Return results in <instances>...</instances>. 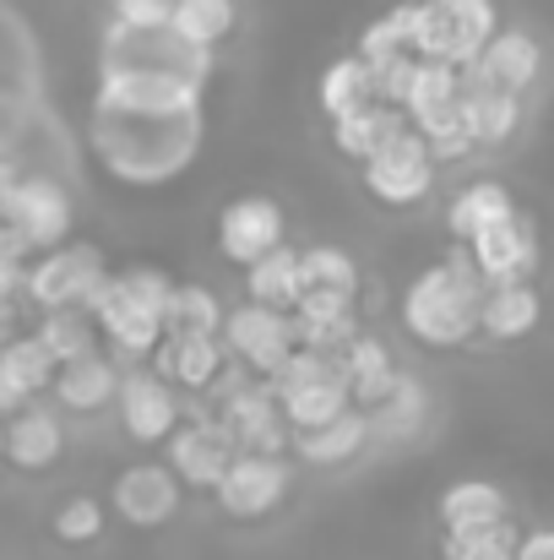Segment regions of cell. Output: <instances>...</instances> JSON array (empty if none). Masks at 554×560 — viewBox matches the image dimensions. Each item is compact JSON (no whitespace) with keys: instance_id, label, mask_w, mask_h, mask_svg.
<instances>
[{"instance_id":"1","label":"cell","mask_w":554,"mask_h":560,"mask_svg":"<svg viewBox=\"0 0 554 560\" xmlns=\"http://www.w3.org/2000/svg\"><path fill=\"white\" fill-rule=\"evenodd\" d=\"M207 137L201 109H98L93 104V153L126 186H169L196 164Z\"/></svg>"},{"instance_id":"2","label":"cell","mask_w":554,"mask_h":560,"mask_svg":"<svg viewBox=\"0 0 554 560\" xmlns=\"http://www.w3.org/2000/svg\"><path fill=\"white\" fill-rule=\"evenodd\" d=\"M490 294V278L479 272L473 250L457 245L440 267L419 272L402 294V327L424 349H457L479 332V305Z\"/></svg>"},{"instance_id":"3","label":"cell","mask_w":554,"mask_h":560,"mask_svg":"<svg viewBox=\"0 0 554 560\" xmlns=\"http://www.w3.org/2000/svg\"><path fill=\"white\" fill-rule=\"evenodd\" d=\"M413 5V55L473 66L479 49L500 33L495 0H408Z\"/></svg>"},{"instance_id":"4","label":"cell","mask_w":554,"mask_h":560,"mask_svg":"<svg viewBox=\"0 0 554 560\" xmlns=\"http://www.w3.org/2000/svg\"><path fill=\"white\" fill-rule=\"evenodd\" d=\"M98 60H104V71H164V77H185V82H201V88L212 77V49L185 44L175 27H126V22H109Z\"/></svg>"},{"instance_id":"5","label":"cell","mask_w":554,"mask_h":560,"mask_svg":"<svg viewBox=\"0 0 554 560\" xmlns=\"http://www.w3.org/2000/svg\"><path fill=\"white\" fill-rule=\"evenodd\" d=\"M429 186H435V153L413 131V120L380 153L365 159V190L375 201H386V207H413V201L429 196Z\"/></svg>"},{"instance_id":"6","label":"cell","mask_w":554,"mask_h":560,"mask_svg":"<svg viewBox=\"0 0 554 560\" xmlns=\"http://www.w3.org/2000/svg\"><path fill=\"white\" fill-rule=\"evenodd\" d=\"M104 278H109V267H104V250L98 245H55L38 261H27L22 294L38 311H60V305H82Z\"/></svg>"},{"instance_id":"7","label":"cell","mask_w":554,"mask_h":560,"mask_svg":"<svg viewBox=\"0 0 554 560\" xmlns=\"http://www.w3.org/2000/svg\"><path fill=\"white\" fill-rule=\"evenodd\" d=\"M223 349H228V360H245L250 371L272 375L294 349H299L294 311H272V305L245 300L239 311L223 316Z\"/></svg>"},{"instance_id":"8","label":"cell","mask_w":554,"mask_h":560,"mask_svg":"<svg viewBox=\"0 0 554 560\" xmlns=\"http://www.w3.org/2000/svg\"><path fill=\"white\" fill-rule=\"evenodd\" d=\"M288 485H294V468L283 452H234V463L223 468L212 495L228 517L250 523V517H267L288 495Z\"/></svg>"},{"instance_id":"9","label":"cell","mask_w":554,"mask_h":560,"mask_svg":"<svg viewBox=\"0 0 554 560\" xmlns=\"http://www.w3.org/2000/svg\"><path fill=\"white\" fill-rule=\"evenodd\" d=\"M288 240V218L272 196H234L223 212H217V250L234 261V267H250L261 256H272L278 245Z\"/></svg>"},{"instance_id":"10","label":"cell","mask_w":554,"mask_h":560,"mask_svg":"<svg viewBox=\"0 0 554 560\" xmlns=\"http://www.w3.org/2000/svg\"><path fill=\"white\" fill-rule=\"evenodd\" d=\"M234 452H239V441H234V430L223 424V413H217V419L180 424V430L164 441V463L175 468V479H180L185 490H217V479H223V468L234 463Z\"/></svg>"},{"instance_id":"11","label":"cell","mask_w":554,"mask_h":560,"mask_svg":"<svg viewBox=\"0 0 554 560\" xmlns=\"http://www.w3.org/2000/svg\"><path fill=\"white\" fill-rule=\"evenodd\" d=\"M0 223L22 229L33 240V250H55L71 234V196L49 175H27L0 196Z\"/></svg>"},{"instance_id":"12","label":"cell","mask_w":554,"mask_h":560,"mask_svg":"<svg viewBox=\"0 0 554 560\" xmlns=\"http://www.w3.org/2000/svg\"><path fill=\"white\" fill-rule=\"evenodd\" d=\"M201 82L164 77V71H104L98 77V109H153V115H175V109H201Z\"/></svg>"},{"instance_id":"13","label":"cell","mask_w":554,"mask_h":560,"mask_svg":"<svg viewBox=\"0 0 554 560\" xmlns=\"http://www.w3.org/2000/svg\"><path fill=\"white\" fill-rule=\"evenodd\" d=\"M223 424L234 430L239 452H288L294 446V424L283 419V402L267 381H245L239 392L223 397Z\"/></svg>"},{"instance_id":"14","label":"cell","mask_w":554,"mask_h":560,"mask_svg":"<svg viewBox=\"0 0 554 560\" xmlns=\"http://www.w3.org/2000/svg\"><path fill=\"white\" fill-rule=\"evenodd\" d=\"M120 419L131 441L158 446L180 430V397L158 371H131L120 375Z\"/></svg>"},{"instance_id":"15","label":"cell","mask_w":554,"mask_h":560,"mask_svg":"<svg viewBox=\"0 0 554 560\" xmlns=\"http://www.w3.org/2000/svg\"><path fill=\"white\" fill-rule=\"evenodd\" d=\"M180 479H175V468L169 463H137V468H126L120 479H115V490H109V501H115V512L131 523V528H164L175 512H180Z\"/></svg>"},{"instance_id":"16","label":"cell","mask_w":554,"mask_h":560,"mask_svg":"<svg viewBox=\"0 0 554 560\" xmlns=\"http://www.w3.org/2000/svg\"><path fill=\"white\" fill-rule=\"evenodd\" d=\"M468 250H473V261H479V272L490 283H528L533 267H539V234H533V223L522 212L490 223L484 234H473Z\"/></svg>"},{"instance_id":"17","label":"cell","mask_w":554,"mask_h":560,"mask_svg":"<svg viewBox=\"0 0 554 560\" xmlns=\"http://www.w3.org/2000/svg\"><path fill=\"white\" fill-rule=\"evenodd\" d=\"M223 338L217 332H164V343L153 349V371L164 381H180L185 392H207L223 375Z\"/></svg>"},{"instance_id":"18","label":"cell","mask_w":554,"mask_h":560,"mask_svg":"<svg viewBox=\"0 0 554 560\" xmlns=\"http://www.w3.org/2000/svg\"><path fill=\"white\" fill-rule=\"evenodd\" d=\"M462 98H468V137L473 148H500L522 126V93L490 88L473 66H462Z\"/></svg>"},{"instance_id":"19","label":"cell","mask_w":554,"mask_h":560,"mask_svg":"<svg viewBox=\"0 0 554 560\" xmlns=\"http://www.w3.org/2000/svg\"><path fill=\"white\" fill-rule=\"evenodd\" d=\"M473 71H479L490 88L528 93V88L539 82V71H544V49H539V38H533V33H522V27H506V33H495V38L479 49Z\"/></svg>"},{"instance_id":"20","label":"cell","mask_w":554,"mask_h":560,"mask_svg":"<svg viewBox=\"0 0 554 560\" xmlns=\"http://www.w3.org/2000/svg\"><path fill=\"white\" fill-rule=\"evenodd\" d=\"M539 322H544V300H539L533 283H490V294L479 305V332L484 338L511 343V338H528Z\"/></svg>"},{"instance_id":"21","label":"cell","mask_w":554,"mask_h":560,"mask_svg":"<svg viewBox=\"0 0 554 560\" xmlns=\"http://www.w3.org/2000/svg\"><path fill=\"white\" fill-rule=\"evenodd\" d=\"M365 446H369V413L359 402H354L349 413H338L332 424L294 435V457H299V463H316V468H343V463H354Z\"/></svg>"},{"instance_id":"22","label":"cell","mask_w":554,"mask_h":560,"mask_svg":"<svg viewBox=\"0 0 554 560\" xmlns=\"http://www.w3.org/2000/svg\"><path fill=\"white\" fill-rule=\"evenodd\" d=\"M66 452V430H60V419L49 413V408H16L11 413V424H5V457L16 463V468H27V474H38V468H49L55 457Z\"/></svg>"},{"instance_id":"23","label":"cell","mask_w":554,"mask_h":560,"mask_svg":"<svg viewBox=\"0 0 554 560\" xmlns=\"http://www.w3.org/2000/svg\"><path fill=\"white\" fill-rule=\"evenodd\" d=\"M402 126H408V109H397L386 98H369V104H359V109H349V115L332 120V142H338V153H349V159L365 164L369 153H380Z\"/></svg>"},{"instance_id":"24","label":"cell","mask_w":554,"mask_h":560,"mask_svg":"<svg viewBox=\"0 0 554 560\" xmlns=\"http://www.w3.org/2000/svg\"><path fill=\"white\" fill-rule=\"evenodd\" d=\"M55 397L71 408V413H93L104 402L120 397V365L104 360V354H82V360H66L55 371Z\"/></svg>"},{"instance_id":"25","label":"cell","mask_w":554,"mask_h":560,"mask_svg":"<svg viewBox=\"0 0 554 560\" xmlns=\"http://www.w3.org/2000/svg\"><path fill=\"white\" fill-rule=\"evenodd\" d=\"M511 212H517V201H511V190L500 186V180H473V186H462L451 196L446 229H451L457 245H468L473 234H484L490 223H500V218H511Z\"/></svg>"},{"instance_id":"26","label":"cell","mask_w":554,"mask_h":560,"mask_svg":"<svg viewBox=\"0 0 554 560\" xmlns=\"http://www.w3.org/2000/svg\"><path fill=\"white\" fill-rule=\"evenodd\" d=\"M245 289L256 305H272V311H294L299 294H305V267H299V250L278 245L272 256L250 261L245 267Z\"/></svg>"},{"instance_id":"27","label":"cell","mask_w":554,"mask_h":560,"mask_svg":"<svg viewBox=\"0 0 554 560\" xmlns=\"http://www.w3.org/2000/svg\"><path fill=\"white\" fill-rule=\"evenodd\" d=\"M278 402H283V419L299 435V430H321L338 413H349L354 408V386H349V371H343V375H327V381H310V386H299V392H288Z\"/></svg>"},{"instance_id":"28","label":"cell","mask_w":554,"mask_h":560,"mask_svg":"<svg viewBox=\"0 0 554 560\" xmlns=\"http://www.w3.org/2000/svg\"><path fill=\"white\" fill-rule=\"evenodd\" d=\"M343 371H349L354 402H359L365 413H369V408H380V402L391 397V386L402 381V375H397V365H391V354H386V343H380V338H365V332L349 343Z\"/></svg>"},{"instance_id":"29","label":"cell","mask_w":554,"mask_h":560,"mask_svg":"<svg viewBox=\"0 0 554 560\" xmlns=\"http://www.w3.org/2000/svg\"><path fill=\"white\" fill-rule=\"evenodd\" d=\"M506 517V490L490 485V479H457L446 495H440V523L446 534L457 528H484V523H500Z\"/></svg>"},{"instance_id":"30","label":"cell","mask_w":554,"mask_h":560,"mask_svg":"<svg viewBox=\"0 0 554 560\" xmlns=\"http://www.w3.org/2000/svg\"><path fill=\"white\" fill-rule=\"evenodd\" d=\"M38 343L66 365V360H82V354H98V316L82 311V305H60V311H44L38 322Z\"/></svg>"},{"instance_id":"31","label":"cell","mask_w":554,"mask_h":560,"mask_svg":"<svg viewBox=\"0 0 554 560\" xmlns=\"http://www.w3.org/2000/svg\"><path fill=\"white\" fill-rule=\"evenodd\" d=\"M369 98H375V66H369L365 55L332 60V66L321 71V109H327V120L359 109V104H369Z\"/></svg>"},{"instance_id":"32","label":"cell","mask_w":554,"mask_h":560,"mask_svg":"<svg viewBox=\"0 0 554 560\" xmlns=\"http://www.w3.org/2000/svg\"><path fill=\"white\" fill-rule=\"evenodd\" d=\"M234 0H175V16H169V27L180 33L185 44H196V49H212V44H223L228 33H234Z\"/></svg>"},{"instance_id":"33","label":"cell","mask_w":554,"mask_h":560,"mask_svg":"<svg viewBox=\"0 0 554 560\" xmlns=\"http://www.w3.org/2000/svg\"><path fill=\"white\" fill-rule=\"evenodd\" d=\"M419 424H424V392H419V381L402 375L391 386V397L380 408H369V441H408V435H419Z\"/></svg>"},{"instance_id":"34","label":"cell","mask_w":554,"mask_h":560,"mask_svg":"<svg viewBox=\"0 0 554 560\" xmlns=\"http://www.w3.org/2000/svg\"><path fill=\"white\" fill-rule=\"evenodd\" d=\"M457 98H462V66H446V60H424V55H419L413 88H408V98H402L408 120H419V115H429V109H446V104H457Z\"/></svg>"},{"instance_id":"35","label":"cell","mask_w":554,"mask_h":560,"mask_svg":"<svg viewBox=\"0 0 554 560\" xmlns=\"http://www.w3.org/2000/svg\"><path fill=\"white\" fill-rule=\"evenodd\" d=\"M517 528L511 517L500 523H484V528H457L446 534V560H517Z\"/></svg>"},{"instance_id":"36","label":"cell","mask_w":554,"mask_h":560,"mask_svg":"<svg viewBox=\"0 0 554 560\" xmlns=\"http://www.w3.org/2000/svg\"><path fill=\"white\" fill-rule=\"evenodd\" d=\"M0 360H5L11 381H16L27 397H38L44 386H55V371H60V360L38 343V332H33V338H11V343H0Z\"/></svg>"},{"instance_id":"37","label":"cell","mask_w":554,"mask_h":560,"mask_svg":"<svg viewBox=\"0 0 554 560\" xmlns=\"http://www.w3.org/2000/svg\"><path fill=\"white\" fill-rule=\"evenodd\" d=\"M299 267H305V289H354L359 294V261L343 250V245H310L299 250Z\"/></svg>"},{"instance_id":"38","label":"cell","mask_w":554,"mask_h":560,"mask_svg":"<svg viewBox=\"0 0 554 560\" xmlns=\"http://www.w3.org/2000/svg\"><path fill=\"white\" fill-rule=\"evenodd\" d=\"M408 49H413V5H397V11L375 16L365 27V38H359V55L369 66H380L391 55H408Z\"/></svg>"},{"instance_id":"39","label":"cell","mask_w":554,"mask_h":560,"mask_svg":"<svg viewBox=\"0 0 554 560\" xmlns=\"http://www.w3.org/2000/svg\"><path fill=\"white\" fill-rule=\"evenodd\" d=\"M217 327H223L217 294L201 289V283H180L175 305H169V332H217Z\"/></svg>"},{"instance_id":"40","label":"cell","mask_w":554,"mask_h":560,"mask_svg":"<svg viewBox=\"0 0 554 560\" xmlns=\"http://www.w3.org/2000/svg\"><path fill=\"white\" fill-rule=\"evenodd\" d=\"M327 375H343V360H332V354H316V349H294L283 365L272 375H261L278 397H288V392H299V386H310V381H327Z\"/></svg>"},{"instance_id":"41","label":"cell","mask_w":554,"mask_h":560,"mask_svg":"<svg viewBox=\"0 0 554 560\" xmlns=\"http://www.w3.org/2000/svg\"><path fill=\"white\" fill-rule=\"evenodd\" d=\"M299 327V349H316V354H332L343 360L349 343L359 338V316H332V322H294Z\"/></svg>"},{"instance_id":"42","label":"cell","mask_w":554,"mask_h":560,"mask_svg":"<svg viewBox=\"0 0 554 560\" xmlns=\"http://www.w3.org/2000/svg\"><path fill=\"white\" fill-rule=\"evenodd\" d=\"M55 534H60L66 545H87V539H98V534H104V506H98L93 495H71V501L55 512Z\"/></svg>"},{"instance_id":"43","label":"cell","mask_w":554,"mask_h":560,"mask_svg":"<svg viewBox=\"0 0 554 560\" xmlns=\"http://www.w3.org/2000/svg\"><path fill=\"white\" fill-rule=\"evenodd\" d=\"M332 316H354V289H305L294 305V322H332Z\"/></svg>"},{"instance_id":"44","label":"cell","mask_w":554,"mask_h":560,"mask_svg":"<svg viewBox=\"0 0 554 560\" xmlns=\"http://www.w3.org/2000/svg\"><path fill=\"white\" fill-rule=\"evenodd\" d=\"M175 0H115V22L126 27H169Z\"/></svg>"},{"instance_id":"45","label":"cell","mask_w":554,"mask_h":560,"mask_svg":"<svg viewBox=\"0 0 554 560\" xmlns=\"http://www.w3.org/2000/svg\"><path fill=\"white\" fill-rule=\"evenodd\" d=\"M517 560H554V528H533L517 539Z\"/></svg>"},{"instance_id":"46","label":"cell","mask_w":554,"mask_h":560,"mask_svg":"<svg viewBox=\"0 0 554 560\" xmlns=\"http://www.w3.org/2000/svg\"><path fill=\"white\" fill-rule=\"evenodd\" d=\"M22 283H27V261H16V256H5V250H0V300L22 294Z\"/></svg>"},{"instance_id":"47","label":"cell","mask_w":554,"mask_h":560,"mask_svg":"<svg viewBox=\"0 0 554 560\" xmlns=\"http://www.w3.org/2000/svg\"><path fill=\"white\" fill-rule=\"evenodd\" d=\"M27 402H33V397H27V392H22V386L11 381V371H5V360H0V413L11 419V413H16V408H27Z\"/></svg>"},{"instance_id":"48","label":"cell","mask_w":554,"mask_h":560,"mask_svg":"<svg viewBox=\"0 0 554 560\" xmlns=\"http://www.w3.org/2000/svg\"><path fill=\"white\" fill-rule=\"evenodd\" d=\"M11 186H16V170H11V164H0V196H5Z\"/></svg>"},{"instance_id":"49","label":"cell","mask_w":554,"mask_h":560,"mask_svg":"<svg viewBox=\"0 0 554 560\" xmlns=\"http://www.w3.org/2000/svg\"><path fill=\"white\" fill-rule=\"evenodd\" d=\"M0 457H5V430H0Z\"/></svg>"}]
</instances>
